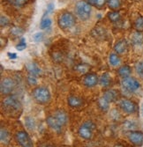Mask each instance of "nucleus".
Segmentation results:
<instances>
[{"mask_svg":"<svg viewBox=\"0 0 143 147\" xmlns=\"http://www.w3.org/2000/svg\"><path fill=\"white\" fill-rule=\"evenodd\" d=\"M0 139H1V142L4 144H8L10 141V134L6 129L1 128V130H0Z\"/></svg>","mask_w":143,"mask_h":147,"instance_id":"22","label":"nucleus"},{"mask_svg":"<svg viewBox=\"0 0 143 147\" xmlns=\"http://www.w3.org/2000/svg\"><path fill=\"white\" fill-rule=\"evenodd\" d=\"M98 106H99V108H100L101 110L106 112V111H108V109L110 108V102L102 96L98 100Z\"/></svg>","mask_w":143,"mask_h":147,"instance_id":"21","label":"nucleus"},{"mask_svg":"<svg viewBox=\"0 0 143 147\" xmlns=\"http://www.w3.org/2000/svg\"><path fill=\"white\" fill-rule=\"evenodd\" d=\"M134 28L138 32L143 31V17H138L134 21Z\"/></svg>","mask_w":143,"mask_h":147,"instance_id":"26","label":"nucleus"},{"mask_svg":"<svg viewBox=\"0 0 143 147\" xmlns=\"http://www.w3.org/2000/svg\"><path fill=\"white\" fill-rule=\"evenodd\" d=\"M0 24H1V26H7L9 24V20L8 18L5 17V16H1V19H0Z\"/></svg>","mask_w":143,"mask_h":147,"instance_id":"34","label":"nucleus"},{"mask_svg":"<svg viewBox=\"0 0 143 147\" xmlns=\"http://www.w3.org/2000/svg\"><path fill=\"white\" fill-rule=\"evenodd\" d=\"M99 83L101 84L102 86H103V87H107V86H109L110 85V83H111V78L110 77V75H109L108 73H104V74H103V75L100 78V79H99Z\"/></svg>","mask_w":143,"mask_h":147,"instance_id":"20","label":"nucleus"},{"mask_svg":"<svg viewBox=\"0 0 143 147\" xmlns=\"http://www.w3.org/2000/svg\"><path fill=\"white\" fill-rule=\"evenodd\" d=\"M42 147H54V146H52V145H43Z\"/></svg>","mask_w":143,"mask_h":147,"instance_id":"38","label":"nucleus"},{"mask_svg":"<svg viewBox=\"0 0 143 147\" xmlns=\"http://www.w3.org/2000/svg\"><path fill=\"white\" fill-rule=\"evenodd\" d=\"M26 68H27V70L30 75H34V76L37 77L41 73L40 67H39L35 63H28L27 65H26Z\"/></svg>","mask_w":143,"mask_h":147,"instance_id":"15","label":"nucleus"},{"mask_svg":"<svg viewBox=\"0 0 143 147\" xmlns=\"http://www.w3.org/2000/svg\"><path fill=\"white\" fill-rule=\"evenodd\" d=\"M7 56L10 59L14 60V59H16L17 58V55L15 54V53H11V52H8L7 53Z\"/></svg>","mask_w":143,"mask_h":147,"instance_id":"37","label":"nucleus"},{"mask_svg":"<svg viewBox=\"0 0 143 147\" xmlns=\"http://www.w3.org/2000/svg\"><path fill=\"white\" fill-rule=\"evenodd\" d=\"M6 1L14 6L20 7V6L24 5L25 4H27L28 0H6Z\"/></svg>","mask_w":143,"mask_h":147,"instance_id":"29","label":"nucleus"},{"mask_svg":"<svg viewBox=\"0 0 143 147\" xmlns=\"http://www.w3.org/2000/svg\"><path fill=\"white\" fill-rule=\"evenodd\" d=\"M127 137L133 144L136 146L143 145V132L138 130H131L128 132Z\"/></svg>","mask_w":143,"mask_h":147,"instance_id":"9","label":"nucleus"},{"mask_svg":"<svg viewBox=\"0 0 143 147\" xmlns=\"http://www.w3.org/2000/svg\"><path fill=\"white\" fill-rule=\"evenodd\" d=\"M26 48H27V42H26V39L22 37V38L20 39V42H19V43L17 44V46H16V49L19 50V51H22V50H24Z\"/></svg>","mask_w":143,"mask_h":147,"instance_id":"30","label":"nucleus"},{"mask_svg":"<svg viewBox=\"0 0 143 147\" xmlns=\"http://www.w3.org/2000/svg\"><path fill=\"white\" fill-rule=\"evenodd\" d=\"M28 82L29 85L31 86H35L37 84V78H36V76H34V75H28Z\"/></svg>","mask_w":143,"mask_h":147,"instance_id":"31","label":"nucleus"},{"mask_svg":"<svg viewBox=\"0 0 143 147\" xmlns=\"http://www.w3.org/2000/svg\"><path fill=\"white\" fill-rule=\"evenodd\" d=\"M136 71H137L140 75H142V73H143V62H140V63L136 65Z\"/></svg>","mask_w":143,"mask_h":147,"instance_id":"33","label":"nucleus"},{"mask_svg":"<svg viewBox=\"0 0 143 147\" xmlns=\"http://www.w3.org/2000/svg\"><path fill=\"white\" fill-rule=\"evenodd\" d=\"M108 18L110 21L112 22H116L119 20L120 19V14L119 11H110L108 13Z\"/></svg>","mask_w":143,"mask_h":147,"instance_id":"28","label":"nucleus"},{"mask_svg":"<svg viewBox=\"0 0 143 147\" xmlns=\"http://www.w3.org/2000/svg\"><path fill=\"white\" fill-rule=\"evenodd\" d=\"M54 10V5L53 4H49L48 6H47V10H46V13L47 14H49V13H50L51 11H52Z\"/></svg>","mask_w":143,"mask_h":147,"instance_id":"35","label":"nucleus"},{"mask_svg":"<svg viewBox=\"0 0 143 147\" xmlns=\"http://www.w3.org/2000/svg\"><path fill=\"white\" fill-rule=\"evenodd\" d=\"M119 74L123 78H128V77H130V75L132 74V69L130 68L128 65H124L119 69Z\"/></svg>","mask_w":143,"mask_h":147,"instance_id":"19","label":"nucleus"},{"mask_svg":"<svg viewBox=\"0 0 143 147\" xmlns=\"http://www.w3.org/2000/svg\"><path fill=\"white\" fill-rule=\"evenodd\" d=\"M75 23H76V20L74 15L69 11L63 12L58 20V24L59 26V28L64 30L72 28L75 25Z\"/></svg>","mask_w":143,"mask_h":147,"instance_id":"2","label":"nucleus"},{"mask_svg":"<svg viewBox=\"0 0 143 147\" xmlns=\"http://www.w3.org/2000/svg\"><path fill=\"white\" fill-rule=\"evenodd\" d=\"M87 2L97 8H102L104 6L105 4H107V0H87Z\"/></svg>","mask_w":143,"mask_h":147,"instance_id":"24","label":"nucleus"},{"mask_svg":"<svg viewBox=\"0 0 143 147\" xmlns=\"http://www.w3.org/2000/svg\"><path fill=\"white\" fill-rule=\"evenodd\" d=\"M51 24H52V21H51L49 18H43L41 21L40 28L41 29H47L51 26Z\"/></svg>","mask_w":143,"mask_h":147,"instance_id":"27","label":"nucleus"},{"mask_svg":"<svg viewBox=\"0 0 143 147\" xmlns=\"http://www.w3.org/2000/svg\"><path fill=\"white\" fill-rule=\"evenodd\" d=\"M32 94H33L35 100L37 103H40V104H45V103L49 102L50 100L49 91L46 87H43V86L35 88L32 92Z\"/></svg>","mask_w":143,"mask_h":147,"instance_id":"4","label":"nucleus"},{"mask_svg":"<svg viewBox=\"0 0 143 147\" xmlns=\"http://www.w3.org/2000/svg\"><path fill=\"white\" fill-rule=\"evenodd\" d=\"M46 122H47L48 126L51 129H53L54 131H56L58 133H60L62 131L63 125L58 121V120L56 119V117L54 115H49L46 118Z\"/></svg>","mask_w":143,"mask_h":147,"instance_id":"11","label":"nucleus"},{"mask_svg":"<svg viewBox=\"0 0 143 147\" xmlns=\"http://www.w3.org/2000/svg\"><path fill=\"white\" fill-rule=\"evenodd\" d=\"M96 129V125L92 122H86L79 128V135L84 139H90L93 135V130Z\"/></svg>","mask_w":143,"mask_h":147,"instance_id":"5","label":"nucleus"},{"mask_svg":"<svg viewBox=\"0 0 143 147\" xmlns=\"http://www.w3.org/2000/svg\"><path fill=\"white\" fill-rule=\"evenodd\" d=\"M3 108L8 111V112H19L20 109H21V105L20 100L15 95H8L3 100Z\"/></svg>","mask_w":143,"mask_h":147,"instance_id":"3","label":"nucleus"},{"mask_svg":"<svg viewBox=\"0 0 143 147\" xmlns=\"http://www.w3.org/2000/svg\"><path fill=\"white\" fill-rule=\"evenodd\" d=\"M109 63L112 66H118L120 63V58L116 53H111L109 57Z\"/></svg>","mask_w":143,"mask_h":147,"instance_id":"23","label":"nucleus"},{"mask_svg":"<svg viewBox=\"0 0 143 147\" xmlns=\"http://www.w3.org/2000/svg\"><path fill=\"white\" fill-rule=\"evenodd\" d=\"M119 107L123 111H125L127 114H134L137 110L136 104L128 99H122L119 101Z\"/></svg>","mask_w":143,"mask_h":147,"instance_id":"10","label":"nucleus"},{"mask_svg":"<svg viewBox=\"0 0 143 147\" xmlns=\"http://www.w3.org/2000/svg\"><path fill=\"white\" fill-rule=\"evenodd\" d=\"M103 97H104L109 102H114L118 99V92L115 90L110 89L103 92Z\"/></svg>","mask_w":143,"mask_h":147,"instance_id":"17","label":"nucleus"},{"mask_svg":"<svg viewBox=\"0 0 143 147\" xmlns=\"http://www.w3.org/2000/svg\"><path fill=\"white\" fill-rule=\"evenodd\" d=\"M16 86V83L14 79L11 78H5L1 80L0 83V91L4 95H10L12 92L14 90Z\"/></svg>","mask_w":143,"mask_h":147,"instance_id":"6","label":"nucleus"},{"mask_svg":"<svg viewBox=\"0 0 143 147\" xmlns=\"http://www.w3.org/2000/svg\"><path fill=\"white\" fill-rule=\"evenodd\" d=\"M132 43L134 46H140L143 43V35L141 34V32H138L136 31L134 34H133L132 35Z\"/></svg>","mask_w":143,"mask_h":147,"instance_id":"18","label":"nucleus"},{"mask_svg":"<svg viewBox=\"0 0 143 147\" xmlns=\"http://www.w3.org/2000/svg\"><path fill=\"white\" fill-rule=\"evenodd\" d=\"M128 48V43L125 40H121V41L118 42L114 46V50L118 54H123L127 50Z\"/></svg>","mask_w":143,"mask_h":147,"instance_id":"13","label":"nucleus"},{"mask_svg":"<svg viewBox=\"0 0 143 147\" xmlns=\"http://www.w3.org/2000/svg\"><path fill=\"white\" fill-rule=\"evenodd\" d=\"M142 78H143V73H142Z\"/></svg>","mask_w":143,"mask_h":147,"instance_id":"39","label":"nucleus"},{"mask_svg":"<svg viewBox=\"0 0 143 147\" xmlns=\"http://www.w3.org/2000/svg\"><path fill=\"white\" fill-rule=\"evenodd\" d=\"M68 104L70 107H72V108H74V109H77V108H80V107L82 106L83 104V100L82 99L77 97V96H70L68 97Z\"/></svg>","mask_w":143,"mask_h":147,"instance_id":"16","label":"nucleus"},{"mask_svg":"<svg viewBox=\"0 0 143 147\" xmlns=\"http://www.w3.org/2000/svg\"><path fill=\"white\" fill-rule=\"evenodd\" d=\"M21 30H20V28H14V29L12 30V34H15V35H20L22 32H20Z\"/></svg>","mask_w":143,"mask_h":147,"instance_id":"36","label":"nucleus"},{"mask_svg":"<svg viewBox=\"0 0 143 147\" xmlns=\"http://www.w3.org/2000/svg\"><path fill=\"white\" fill-rule=\"evenodd\" d=\"M99 82V78L95 74V73H89V74H87L83 79V83L84 85L88 87V88H91V87H94L96 86Z\"/></svg>","mask_w":143,"mask_h":147,"instance_id":"12","label":"nucleus"},{"mask_svg":"<svg viewBox=\"0 0 143 147\" xmlns=\"http://www.w3.org/2000/svg\"><path fill=\"white\" fill-rule=\"evenodd\" d=\"M43 34L42 32H38L36 34H34V40H35V42H41L42 40H43Z\"/></svg>","mask_w":143,"mask_h":147,"instance_id":"32","label":"nucleus"},{"mask_svg":"<svg viewBox=\"0 0 143 147\" xmlns=\"http://www.w3.org/2000/svg\"><path fill=\"white\" fill-rule=\"evenodd\" d=\"M122 86L129 92H134L137 90H139V88L140 87V82L133 77H128V78H123Z\"/></svg>","mask_w":143,"mask_h":147,"instance_id":"8","label":"nucleus"},{"mask_svg":"<svg viewBox=\"0 0 143 147\" xmlns=\"http://www.w3.org/2000/svg\"><path fill=\"white\" fill-rule=\"evenodd\" d=\"M107 5L111 10H118L121 5L120 0H107Z\"/></svg>","mask_w":143,"mask_h":147,"instance_id":"25","label":"nucleus"},{"mask_svg":"<svg viewBox=\"0 0 143 147\" xmlns=\"http://www.w3.org/2000/svg\"><path fill=\"white\" fill-rule=\"evenodd\" d=\"M53 115L56 117V119L58 120V121L63 126L66 124L67 120H68V116H67V114H66V112H64V111H63V110H61V109L57 110V111L54 113Z\"/></svg>","mask_w":143,"mask_h":147,"instance_id":"14","label":"nucleus"},{"mask_svg":"<svg viewBox=\"0 0 143 147\" xmlns=\"http://www.w3.org/2000/svg\"><path fill=\"white\" fill-rule=\"evenodd\" d=\"M15 139L21 147H33V141L27 131L20 130L15 134Z\"/></svg>","mask_w":143,"mask_h":147,"instance_id":"7","label":"nucleus"},{"mask_svg":"<svg viewBox=\"0 0 143 147\" xmlns=\"http://www.w3.org/2000/svg\"><path fill=\"white\" fill-rule=\"evenodd\" d=\"M91 5H89L87 1L81 0L79 1L75 5V12L78 18L81 20H87L91 16Z\"/></svg>","mask_w":143,"mask_h":147,"instance_id":"1","label":"nucleus"}]
</instances>
